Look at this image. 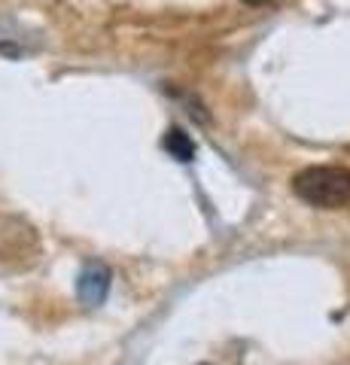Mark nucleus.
I'll return each mask as SVG.
<instances>
[{
  "mask_svg": "<svg viewBox=\"0 0 350 365\" xmlns=\"http://www.w3.org/2000/svg\"><path fill=\"white\" fill-rule=\"evenodd\" d=\"M110 283H113L110 268L88 265V268L80 271V277H76V299H80L83 304H88V307H95V304H101L107 299Z\"/></svg>",
  "mask_w": 350,
  "mask_h": 365,
  "instance_id": "obj_2",
  "label": "nucleus"
},
{
  "mask_svg": "<svg viewBox=\"0 0 350 365\" xmlns=\"http://www.w3.org/2000/svg\"><path fill=\"white\" fill-rule=\"evenodd\" d=\"M162 150L183 165L195 158V143H192V137L183 128H168V134L162 137Z\"/></svg>",
  "mask_w": 350,
  "mask_h": 365,
  "instance_id": "obj_3",
  "label": "nucleus"
},
{
  "mask_svg": "<svg viewBox=\"0 0 350 365\" xmlns=\"http://www.w3.org/2000/svg\"><path fill=\"white\" fill-rule=\"evenodd\" d=\"M244 4H250V6H262V4H268V0H244Z\"/></svg>",
  "mask_w": 350,
  "mask_h": 365,
  "instance_id": "obj_4",
  "label": "nucleus"
},
{
  "mask_svg": "<svg viewBox=\"0 0 350 365\" xmlns=\"http://www.w3.org/2000/svg\"><path fill=\"white\" fill-rule=\"evenodd\" d=\"M292 192L311 207L335 210L350 204V168L341 165H311L292 177Z\"/></svg>",
  "mask_w": 350,
  "mask_h": 365,
  "instance_id": "obj_1",
  "label": "nucleus"
}]
</instances>
